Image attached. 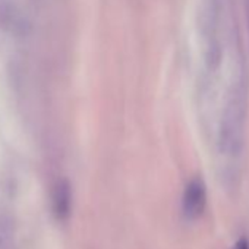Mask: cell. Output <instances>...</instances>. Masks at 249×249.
Segmentation results:
<instances>
[{
  "mask_svg": "<svg viewBox=\"0 0 249 249\" xmlns=\"http://www.w3.org/2000/svg\"><path fill=\"white\" fill-rule=\"evenodd\" d=\"M234 249H249V243H248V240H246L245 237L239 239V240H237V243H236V246H234Z\"/></svg>",
  "mask_w": 249,
  "mask_h": 249,
  "instance_id": "4",
  "label": "cell"
},
{
  "mask_svg": "<svg viewBox=\"0 0 249 249\" xmlns=\"http://www.w3.org/2000/svg\"><path fill=\"white\" fill-rule=\"evenodd\" d=\"M72 192L68 180H60L53 192V211L59 220H65L71 213Z\"/></svg>",
  "mask_w": 249,
  "mask_h": 249,
  "instance_id": "2",
  "label": "cell"
},
{
  "mask_svg": "<svg viewBox=\"0 0 249 249\" xmlns=\"http://www.w3.org/2000/svg\"><path fill=\"white\" fill-rule=\"evenodd\" d=\"M14 227L8 221H0V249H12Z\"/></svg>",
  "mask_w": 249,
  "mask_h": 249,
  "instance_id": "3",
  "label": "cell"
},
{
  "mask_svg": "<svg viewBox=\"0 0 249 249\" xmlns=\"http://www.w3.org/2000/svg\"><path fill=\"white\" fill-rule=\"evenodd\" d=\"M205 204H207L205 185H204L202 179L195 178L188 183L185 194H183V214H185V217L189 220L198 218L204 213Z\"/></svg>",
  "mask_w": 249,
  "mask_h": 249,
  "instance_id": "1",
  "label": "cell"
}]
</instances>
